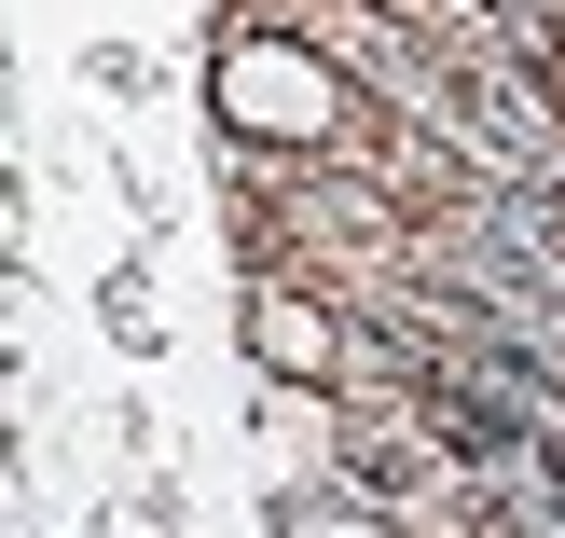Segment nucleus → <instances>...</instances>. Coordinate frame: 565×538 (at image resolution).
I'll use <instances>...</instances> for the list:
<instances>
[{"mask_svg":"<svg viewBox=\"0 0 565 538\" xmlns=\"http://www.w3.org/2000/svg\"><path fill=\"white\" fill-rule=\"evenodd\" d=\"M235 331H248V359H263V387H331L345 373V304L290 291V276H248Z\"/></svg>","mask_w":565,"mask_h":538,"instance_id":"f257e3e1","label":"nucleus"},{"mask_svg":"<svg viewBox=\"0 0 565 538\" xmlns=\"http://www.w3.org/2000/svg\"><path fill=\"white\" fill-rule=\"evenodd\" d=\"M276 538H414V525L359 484H303V497H276Z\"/></svg>","mask_w":565,"mask_h":538,"instance_id":"f03ea898","label":"nucleus"}]
</instances>
